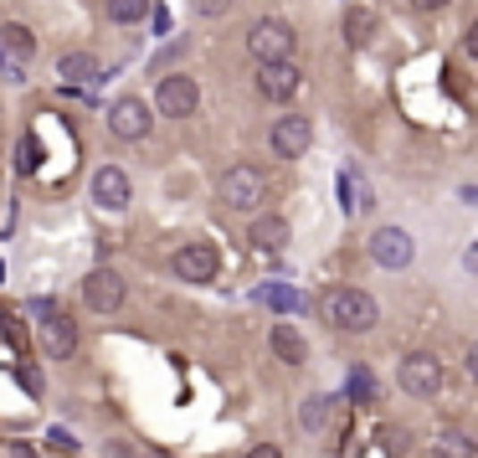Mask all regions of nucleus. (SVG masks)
<instances>
[{
    "label": "nucleus",
    "instance_id": "nucleus-1",
    "mask_svg": "<svg viewBox=\"0 0 478 458\" xmlns=\"http://www.w3.org/2000/svg\"><path fill=\"white\" fill-rule=\"evenodd\" d=\"M324 319L340 335H371L381 325V304L365 289H330L324 293Z\"/></svg>",
    "mask_w": 478,
    "mask_h": 458
},
{
    "label": "nucleus",
    "instance_id": "nucleus-2",
    "mask_svg": "<svg viewBox=\"0 0 478 458\" xmlns=\"http://www.w3.org/2000/svg\"><path fill=\"white\" fill-rule=\"evenodd\" d=\"M268 201V175L257 165H231L222 175V207L227 211H257Z\"/></svg>",
    "mask_w": 478,
    "mask_h": 458
},
{
    "label": "nucleus",
    "instance_id": "nucleus-3",
    "mask_svg": "<svg viewBox=\"0 0 478 458\" xmlns=\"http://www.w3.org/2000/svg\"><path fill=\"white\" fill-rule=\"evenodd\" d=\"M293 47H298V31L289 21H278V16H263L247 31V52L257 63H283V57H293Z\"/></svg>",
    "mask_w": 478,
    "mask_h": 458
},
{
    "label": "nucleus",
    "instance_id": "nucleus-4",
    "mask_svg": "<svg viewBox=\"0 0 478 458\" xmlns=\"http://www.w3.org/2000/svg\"><path fill=\"white\" fill-rule=\"evenodd\" d=\"M396 381H401V392L407 396H437L442 392V360L437 355H427V351H416V355H407L401 366H396Z\"/></svg>",
    "mask_w": 478,
    "mask_h": 458
},
{
    "label": "nucleus",
    "instance_id": "nucleus-5",
    "mask_svg": "<svg viewBox=\"0 0 478 458\" xmlns=\"http://www.w3.org/2000/svg\"><path fill=\"white\" fill-rule=\"evenodd\" d=\"M155 108H160L165 119H190V114L201 108V88H196V78H186V72L160 78V88H155Z\"/></svg>",
    "mask_w": 478,
    "mask_h": 458
},
{
    "label": "nucleus",
    "instance_id": "nucleus-6",
    "mask_svg": "<svg viewBox=\"0 0 478 458\" xmlns=\"http://www.w3.org/2000/svg\"><path fill=\"white\" fill-rule=\"evenodd\" d=\"M268 145H273V155L298 160V155H309V145H314V124L304 114H283V119L268 129Z\"/></svg>",
    "mask_w": 478,
    "mask_h": 458
},
{
    "label": "nucleus",
    "instance_id": "nucleus-7",
    "mask_svg": "<svg viewBox=\"0 0 478 458\" xmlns=\"http://www.w3.org/2000/svg\"><path fill=\"white\" fill-rule=\"evenodd\" d=\"M216 268H222V258H216L211 242H186V248H175V258H170V273L186 278V284H206V278H216Z\"/></svg>",
    "mask_w": 478,
    "mask_h": 458
},
{
    "label": "nucleus",
    "instance_id": "nucleus-8",
    "mask_svg": "<svg viewBox=\"0 0 478 458\" xmlns=\"http://www.w3.org/2000/svg\"><path fill=\"white\" fill-rule=\"evenodd\" d=\"M83 304L93 314H113V310H124V278L113 268H93L83 278Z\"/></svg>",
    "mask_w": 478,
    "mask_h": 458
},
{
    "label": "nucleus",
    "instance_id": "nucleus-9",
    "mask_svg": "<svg viewBox=\"0 0 478 458\" xmlns=\"http://www.w3.org/2000/svg\"><path fill=\"white\" fill-rule=\"evenodd\" d=\"M371 258L381 263V268H412V258H416L412 232H401V227L371 232Z\"/></svg>",
    "mask_w": 478,
    "mask_h": 458
},
{
    "label": "nucleus",
    "instance_id": "nucleus-10",
    "mask_svg": "<svg viewBox=\"0 0 478 458\" xmlns=\"http://www.w3.org/2000/svg\"><path fill=\"white\" fill-rule=\"evenodd\" d=\"M149 124H155V114H149V104H139V98H119V104L108 108L113 140H145Z\"/></svg>",
    "mask_w": 478,
    "mask_h": 458
},
{
    "label": "nucleus",
    "instance_id": "nucleus-11",
    "mask_svg": "<svg viewBox=\"0 0 478 458\" xmlns=\"http://www.w3.org/2000/svg\"><path fill=\"white\" fill-rule=\"evenodd\" d=\"M42 351L52 355V360H67V355L78 351V325H72L63 310L42 314Z\"/></svg>",
    "mask_w": 478,
    "mask_h": 458
},
{
    "label": "nucleus",
    "instance_id": "nucleus-12",
    "mask_svg": "<svg viewBox=\"0 0 478 458\" xmlns=\"http://www.w3.org/2000/svg\"><path fill=\"white\" fill-rule=\"evenodd\" d=\"M93 201L104 211H129V201H134V186H129V175L119 165H104L98 175H93Z\"/></svg>",
    "mask_w": 478,
    "mask_h": 458
},
{
    "label": "nucleus",
    "instance_id": "nucleus-13",
    "mask_svg": "<svg viewBox=\"0 0 478 458\" xmlns=\"http://www.w3.org/2000/svg\"><path fill=\"white\" fill-rule=\"evenodd\" d=\"M257 93L273 98V104H289L293 93H298V67H293V57H283V63H263V72H257Z\"/></svg>",
    "mask_w": 478,
    "mask_h": 458
},
{
    "label": "nucleus",
    "instance_id": "nucleus-14",
    "mask_svg": "<svg viewBox=\"0 0 478 458\" xmlns=\"http://www.w3.org/2000/svg\"><path fill=\"white\" fill-rule=\"evenodd\" d=\"M57 72H63L67 88H93L98 78H104V67H98L93 52H67L63 63H57Z\"/></svg>",
    "mask_w": 478,
    "mask_h": 458
},
{
    "label": "nucleus",
    "instance_id": "nucleus-15",
    "mask_svg": "<svg viewBox=\"0 0 478 458\" xmlns=\"http://www.w3.org/2000/svg\"><path fill=\"white\" fill-rule=\"evenodd\" d=\"M268 340H273V355H278L283 366H304V360H309V340L293 330L289 319H283V325H273Z\"/></svg>",
    "mask_w": 478,
    "mask_h": 458
},
{
    "label": "nucleus",
    "instance_id": "nucleus-16",
    "mask_svg": "<svg viewBox=\"0 0 478 458\" xmlns=\"http://www.w3.org/2000/svg\"><path fill=\"white\" fill-rule=\"evenodd\" d=\"M247 242L257 252H278L283 242H289V216H257L247 227Z\"/></svg>",
    "mask_w": 478,
    "mask_h": 458
},
{
    "label": "nucleus",
    "instance_id": "nucleus-17",
    "mask_svg": "<svg viewBox=\"0 0 478 458\" xmlns=\"http://www.w3.org/2000/svg\"><path fill=\"white\" fill-rule=\"evenodd\" d=\"M298 422H304L309 433H330V422H334V396H330V392L304 396V407H298Z\"/></svg>",
    "mask_w": 478,
    "mask_h": 458
},
{
    "label": "nucleus",
    "instance_id": "nucleus-18",
    "mask_svg": "<svg viewBox=\"0 0 478 458\" xmlns=\"http://www.w3.org/2000/svg\"><path fill=\"white\" fill-rule=\"evenodd\" d=\"M0 47L16 57V63H26L31 52H37V37H31V26H21V21H5L0 26Z\"/></svg>",
    "mask_w": 478,
    "mask_h": 458
},
{
    "label": "nucleus",
    "instance_id": "nucleus-19",
    "mask_svg": "<svg viewBox=\"0 0 478 458\" xmlns=\"http://www.w3.org/2000/svg\"><path fill=\"white\" fill-rule=\"evenodd\" d=\"M432 454H437V458H474L478 448H474V437H468V433H457V428H442V433L432 437Z\"/></svg>",
    "mask_w": 478,
    "mask_h": 458
},
{
    "label": "nucleus",
    "instance_id": "nucleus-20",
    "mask_svg": "<svg viewBox=\"0 0 478 458\" xmlns=\"http://www.w3.org/2000/svg\"><path fill=\"white\" fill-rule=\"evenodd\" d=\"M371 31H375V16L365 11V5H350V11H345V42L365 47L371 42Z\"/></svg>",
    "mask_w": 478,
    "mask_h": 458
},
{
    "label": "nucleus",
    "instance_id": "nucleus-21",
    "mask_svg": "<svg viewBox=\"0 0 478 458\" xmlns=\"http://www.w3.org/2000/svg\"><path fill=\"white\" fill-rule=\"evenodd\" d=\"M145 16H149V0H108V21L134 26V21H145Z\"/></svg>",
    "mask_w": 478,
    "mask_h": 458
},
{
    "label": "nucleus",
    "instance_id": "nucleus-22",
    "mask_svg": "<svg viewBox=\"0 0 478 458\" xmlns=\"http://www.w3.org/2000/svg\"><path fill=\"white\" fill-rule=\"evenodd\" d=\"M350 396L355 402H375V376L365 371V366H355L350 371Z\"/></svg>",
    "mask_w": 478,
    "mask_h": 458
},
{
    "label": "nucleus",
    "instance_id": "nucleus-23",
    "mask_svg": "<svg viewBox=\"0 0 478 458\" xmlns=\"http://www.w3.org/2000/svg\"><path fill=\"white\" fill-rule=\"evenodd\" d=\"M263 299H268L273 310H283V314H289V310H304V299H298V293H293V289H268V293H263Z\"/></svg>",
    "mask_w": 478,
    "mask_h": 458
},
{
    "label": "nucleus",
    "instance_id": "nucleus-24",
    "mask_svg": "<svg viewBox=\"0 0 478 458\" xmlns=\"http://www.w3.org/2000/svg\"><path fill=\"white\" fill-rule=\"evenodd\" d=\"M16 170H21V175H37V140H31V134H26L21 149H16Z\"/></svg>",
    "mask_w": 478,
    "mask_h": 458
},
{
    "label": "nucleus",
    "instance_id": "nucleus-25",
    "mask_svg": "<svg viewBox=\"0 0 478 458\" xmlns=\"http://www.w3.org/2000/svg\"><path fill=\"white\" fill-rule=\"evenodd\" d=\"M46 448H52V454H72L78 443H72V433H67V428H52V433H46Z\"/></svg>",
    "mask_w": 478,
    "mask_h": 458
},
{
    "label": "nucleus",
    "instance_id": "nucleus-26",
    "mask_svg": "<svg viewBox=\"0 0 478 458\" xmlns=\"http://www.w3.org/2000/svg\"><path fill=\"white\" fill-rule=\"evenodd\" d=\"M196 11H201V16H211V21H216V16H227V11H231V0H196Z\"/></svg>",
    "mask_w": 478,
    "mask_h": 458
},
{
    "label": "nucleus",
    "instance_id": "nucleus-27",
    "mask_svg": "<svg viewBox=\"0 0 478 458\" xmlns=\"http://www.w3.org/2000/svg\"><path fill=\"white\" fill-rule=\"evenodd\" d=\"M242 458H283V448H278V443H257V448H247Z\"/></svg>",
    "mask_w": 478,
    "mask_h": 458
},
{
    "label": "nucleus",
    "instance_id": "nucleus-28",
    "mask_svg": "<svg viewBox=\"0 0 478 458\" xmlns=\"http://www.w3.org/2000/svg\"><path fill=\"white\" fill-rule=\"evenodd\" d=\"M0 319H5V335H11V345L21 351V345H26V330H21V325H16V319H11V314H0Z\"/></svg>",
    "mask_w": 478,
    "mask_h": 458
},
{
    "label": "nucleus",
    "instance_id": "nucleus-29",
    "mask_svg": "<svg viewBox=\"0 0 478 458\" xmlns=\"http://www.w3.org/2000/svg\"><path fill=\"white\" fill-rule=\"evenodd\" d=\"M5 458H37V448L31 443H5Z\"/></svg>",
    "mask_w": 478,
    "mask_h": 458
},
{
    "label": "nucleus",
    "instance_id": "nucleus-30",
    "mask_svg": "<svg viewBox=\"0 0 478 458\" xmlns=\"http://www.w3.org/2000/svg\"><path fill=\"white\" fill-rule=\"evenodd\" d=\"M21 386H26L31 396H42V376H37V371H21Z\"/></svg>",
    "mask_w": 478,
    "mask_h": 458
},
{
    "label": "nucleus",
    "instance_id": "nucleus-31",
    "mask_svg": "<svg viewBox=\"0 0 478 458\" xmlns=\"http://www.w3.org/2000/svg\"><path fill=\"white\" fill-rule=\"evenodd\" d=\"M108 458H134V448H129L124 437H113V443H108Z\"/></svg>",
    "mask_w": 478,
    "mask_h": 458
},
{
    "label": "nucleus",
    "instance_id": "nucleus-32",
    "mask_svg": "<svg viewBox=\"0 0 478 458\" xmlns=\"http://www.w3.org/2000/svg\"><path fill=\"white\" fill-rule=\"evenodd\" d=\"M468 376H474V381H478V340H474V345H468Z\"/></svg>",
    "mask_w": 478,
    "mask_h": 458
},
{
    "label": "nucleus",
    "instance_id": "nucleus-33",
    "mask_svg": "<svg viewBox=\"0 0 478 458\" xmlns=\"http://www.w3.org/2000/svg\"><path fill=\"white\" fill-rule=\"evenodd\" d=\"M416 11H442V5H448V0H412Z\"/></svg>",
    "mask_w": 478,
    "mask_h": 458
},
{
    "label": "nucleus",
    "instance_id": "nucleus-34",
    "mask_svg": "<svg viewBox=\"0 0 478 458\" xmlns=\"http://www.w3.org/2000/svg\"><path fill=\"white\" fill-rule=\"evenodd\" d=\"M468 273H478V242L468 248Z\"/></svg>",
    "mask_w": 478,
    "mask_h": 458
},
{
    "label": "nucleus",
    "instance_id": "nucleus-35",
    "mask_svg": "<svg viewBox=\"0 0 478 458\" xmlns=\"http://www.w3.org/2000/svg\"><path fill=\"white\" fill-rule=\"evenodd\" d=\"M468 52H474V57H478V26H474V31H468Z\"/></svg>",
    "mask_w": 478,
    "mask_h": 458
}]
</instances>
